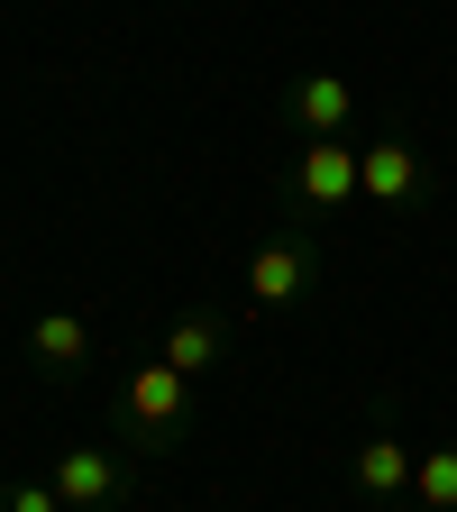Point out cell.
Returning <instances> with one entry per match:
<instances>
[{
	"instance_id": "11",
	"label": "cell",
	"mask_w": 457,
	"mask_h": 512,
	"mask_svg": "<svg viewBox=\"0 0 457 512\" xmlns=\"http://www.w3.org/2000/svg\"><path fill=\"white\" fill-rule=\"evenodd\" d=\"M0 512H74V503H64L55 485H37V476H28V485H10V494H0Z\"/></svg>"
},
{
	"instance_id": "7",
	"label": "cell",
	"mask_w": 457,
	"mask_h": 512,
	"mask_svg": "<svg viewBox=\"0 0 457 512\" xmlns=\"http://www.w3.org/2000/svg\"><path fill=\"white\" fill-rule=\"evenodd\" d=\"M284 119L302 128V138H348V119H357V83H348V74H293Z\"/></svg>"
},
{
	"instance_id": "6",
	"label": "cell",
	"mask_w": 457,
	"mask_h": 512,
	"mask_svg": "<svg viewBox=\"0 0 457 512\" xmlns=\"http://www.w3.org/2000/svg\"><path fill=\"white\" fill-rule=\"evenodd\" d=\"M46 485L74 503V512H110L119 494H128V458H110V448H55V467H46Z\"/></svg>"
},
{
	"instance_id": "12",
	"label": "cell",
	"mask_w": 457,
	"mask_h": 512,
	"mask_svg": "<svg viewBox=\"0 0 457 512\" xmlns=\"http://www.w3.org/2000/svg\"><path fill=\"white\" fill-rule=\"evenodd\" d=\"M375 512H421V503H412V494H403V503H375Z\"/></svg>"
},
{
	"instance_id": "8",
	"label": "cell",
	"mask_w": 457,
	"mask_h": 512,
	"mask_svg": "<svg viewBox=\"0 0 457 512\" xmlns=\"http://www.w3.org/2000/svg\"><path fill=\"white\" fill-rule=\"evenodd\" d=\"M28 357H37V375H55V384H64V375H83V366H92V320H83V311H64V302L37 311V320H28Z\"/></svg>"
},
{
	"instance_id": "9",
	"label": "cell",
	"mask_w": 457,
	"mask_h": 512,
	"mask_svg": "<svg viewBox=\"0 0 457 512\" xmlns=\"http://www.w3.org/2000/svg\"><path fill=\"white\" fill-rule=\"evenodd\" d=\"M174 375H192V384H202V375H220L229 366V311H183L174 320V330H165V348H156Z\"/></svg>"
},
{
	"instance_id": "3",
	"label": "cell",
	"mask_w": 457,
	"mask_h": 512,
	"mask_svg": "<svg viewBox=\"0 0 457 512\" xmlns=\"http://www.w3.org/2000/svg\"><path fill=\"white\" fill-rule=\"evenodd\" d=\"M357 192H366V211H412L430 192V165H421V147L403 128H384V138L357 147Z\"/></svg>"
},
{
	"instance_id": "2",
	"label": "cell",
	"mask_w": 457,
	"mask_h": 512,
	"mask_svg": "<svg viewBox=\"0 0 457 512\" xmlns=\"http://www.w3.org/2000/svg\"><path fill=\"white\" fill-rule=\"evenodd\" d=\"M302 293H320V247L302 229H266L247 247V302L256 311H293Z\"/></svg>"
},
{
	"instance_id": "5",
	"label": "cell",
	"mask_w": 457,
	"mask_h": 512,
	"mask_svg": "<svg viewBox=\"0 0 457 512\" xmlns=\"http://www.w3.org/2000/svg\"><path fill=\"white\" fill-rule=\"evenodd\" d=\"M412 467H421V448H412V439H403L394 421L375 412V421L357 430V458H348V485H357L366 503H403V494H412Z\"/></svg>"
},
{
	"instance_id": "1",
	"label": "cell",
	"mask_w": 457,
	"mask_h": 512,
	"mask_svg": "<svg viewBox=\"0 0 457 512\" xmlns=\"http://www.w3.org/2000/svg\"><path fill=\"white\" fill-rule=\"evenodd\" d=\"M183 421H192V375H174L165 357H147V366L119 375V430L138 439V448L183 439Z\"/></svg>"
},
{
	"instance_id": "4",
	"label": "cell",
	"mask_w": 457,
	"mask_h": 512,
	"mask_svg": "<svg viewBox=\"0 0 457 512\" xmlns=\"http://www.w3.org/2000/svg\"><path fill=\"white\" fill-rule=\"evenodd\" d=\"M293 202L302 211H357V138H302L293 156Z\"/></svg>"
},
{
	"instance_id": "10",
	"label": "cell",
	"mask_w": 457,
	"mask_h": 512,
	"mask_svg": "<svg viewBox=\"0 0 457 512\" xmlns=\"http://www.w3.org/2000/svg\"><path fill=\"white\" fill-rule=\"evenodd\" d=\"M412 503H421V512H457V439H430V448H421Z\"/></svg>"
}]
</instances>
